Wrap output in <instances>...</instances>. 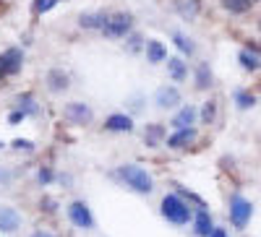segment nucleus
<instances>
[{"label": "nucleus", "instance_id": "nucleus-1", "mask_svg": "<svg viewBox=\"0 0 261 237\" xmlns=\"http://www.w3.org/2000/svg\"><path fill=\"white\" fill-rule=\"evenodd\" d=\"M107 180H113L118 188L134 193L139 198H149L157 193V177L141 162H120L107 169Z\"/></svg>", "mask_w": 261, "mask_h": 237}, {"label": "nucleus", "instance_id": "nucleus-2", "mask_svg": "<svg viewBox=\"0 0 261 237\" xmlns=\"http://www.w3.org/2000/svg\"><path fill=\"white\" fill-rule=\"evenodd\" d=\"M157 211H160L162 222H167L172 227H188L191 219H193V206L186 198H180L175 190H165L162 193Z\"/></svg>", "mask_w": 261, "mask_h": 237}, {"label": "nucleus", "instance_id": "nucleus-3", "mask_svg": "<svg viewBox=\"0 0 261 237\" xmlns=\"http://www.w3.org/2000/svg\"><path fill=\"white\" fill-rule=\"evenodd\" d=\"M63 217L76 232H94L97 229V217L92 211V203L86 198H71L63 203Z\"/></svg>", "mask_w": 261, "mask_h": 237}, {"label": "nucleus", "instance_id": "nucleus-4", "mask_svg": "<svg viewBox=\"0 0 261 237\" xmlns=\"http://www.w3.org/2000/svg\"><path fill=\"white\" fill-rule=\"evenodd\" d=\"M225 214H227V222L232 224V229L243 232L251 224V219H253V201L248 196H243L241 190H232L230 196H227Z\"/></svg>", "mask_w": 261, "mask_h": 237}, {"label": "nucleus", "instance_id": "nucleus-5", "mask_svg": "<svg viewBox=\"0 0 261 237\" xmlns=\"http://www.w3.org/2000/svg\"><path fill=\"white\" fill-rule=\"evenodd\" d=\"M60 117L68 125H73V128H84V131L97 123L94 107L86 99H68V102H63L60 104Z\"/></svg>", "mask_w": 261, "mask_h": 237}, {"label": "nucleus", "instance_id": "nucleus-6", "mask_svg": "<svg viewBox=\"0 0 261 237\" xmlns=\"http://www.w3.org/2000/svg\"><path fill=\"white\" fill-rule=\"evenodd\" d=\"M134 29H136V16L130 13V11L118 8V11H107V24H105V29L99 32V37L110 39V42H120V39H125Z\"/></svg>", "mask_w": 261, "mask_h": 237}, {"label": "nucleus", "instance_id": "nucleus-7", "mask_svg": "<svg viewBox=\"0 0 261 237\" xmlns=\"http://www.w3.org/2000/svg\"><path fill=\"white\" fill-rule=\"evenodd\" d=\"M102 128V133L107 136H134L139 131V123L136 117H130L125 110H113V112H107L99 123Z\"/></svg>", "mask_w": 261, "mask_h": 237}, {"label": "nucleus", "instance_id": "nucleus-8", "mask_svg": "<svg viewBox=\"0 0 261 237\" xmlns=\"http://www.w3.org/2000/svg\"><path fill=\"white\" fill-rule=\"evenodd\" d=\"M149 102H151V107H154V110L170 115V112H175L178 107L186 102V97H183V89H180V86H175V83H160Z\"/></svg>", "mask_w": 261, "mask_h": 237}, {"label": "nucleus", "instance_id": "nucleus-9", "mask_svg": "<svg viewBox=\"0 0 261 237\" xmlns=\"http://www.w3.org/2000/svg\"><path fill=\"white\" fill-rule=\"evenodd\" d=\"M24 66H27L24 47H18V45L6 47L3 52H0V86H3L6 81H11V78H16V76H21Z\"/></svg>", "mask_w": 261, "mask_h": 237}, {"label": "nucleus", "instance_id": "nucleus-10", "mask_svg": "<svg viewBox=\"0 0 261 237\" xmlns=\"http://www.w3.org/2000/svg\"><path fill=\"white\" fill-rule=\"evenodd\" d=\"M73 86V78L68 73V68L63 66H50L42 76V89H45L50 97H65Z\"/></svg>", "mask_w": 261, "mask_h": 237}, {"label": "nucleus", "instance_id": "nucleus-11", "mask_svg": "<svg viewBox=\"0 0 261 237\" xmlns=\"http://www.w3.org/2000/svg\"><path fill=\"white\" fill-rule=\"evenodd\" d=\"M27 224V217L24 211L13 203H6L0 201V237H13V234H21Z\"/></svg>", "mask_w": 261, "mask_h": 237}, {"label": "nucleus", "instance_id": "nucleus-12", "mask_svg": "<svg viewBox=\"0 0 261 237\" xmlns=\"http://www.w3.org/2000/svg\"><path fill=\"white\" fill-rule=\"evenodd\" d=\"M11 107L18 110V112H24L27 120H42V117H45V104H42V99L32 89L16 92L13 99H11Z\"/></svg>", "mask_w": 261, "mask_h": 237}, {"label": "nucleus", "instance_id": "nucleus-13", "mask_svg": "<svg viewBox=\"0 0 261 237\" xmlns=\"http://www.w3.org/2000/svg\"><path fill=\"white\" fill-rule=\"evenodd\" d=\"M170 133L167 123L162 120H149L139 128V136H141V146L149 149V152H157V149H165V138Z\"/></svg>", "mask_w": 261, "mask_h": 237}, {"label": "nucleus", "instance_id": "nucleus-14", "mask_svg": "<svg viewBox=\"0 0 261 237\" xmlns=\"http://www.w3.org/2000/svg\"><path fill=\"white\" fill-rule=\"evenodd\" d=\"M201 138V131H199V125H193V128H180V131H170L167 138H165V149L167 152H188V149H193L196 143H199Z\"/></svg>", "mask_w": 261, "mask_h": 237}, {"label": "nucleus", "instance_id": "nucleus-15", "mask_svg": "<svg viewBox=\"0 0 261 237\" xmlns=\"http://www.w3.org/2000/svg\"><path fill=\"white\" fill-rule=\"evenodd\" d=\"M191 83L196 92H204V94H209L217 86V76H214V68L209 60H199L191 66Z\"/></svg>", "mask_w": 261, "mask_h": 237}, {"label": "nucleus", "instance_id": "nucleus-16", "mask_svg": "<svg viewBox=\"0 0 261 237\" xmlns=\"http://www.w3.org/2000/svg\"><path fill=\"white\" fill-rule=\"evenodd\" d=\"M199 125V104L193 102H183L175 112H170L167 117V128L170 131H180V128H193Z\"/></svg>", "mask_w": 261, "mask_h": 237}, {"label": "nucleus", "instance_id": "nucleus-17", "mask_svg": "<svg viewBox=\"0 0 261 237\" xmlns=\"http://www.w3.org/2000/svg\"><path fill=\"white\" fill-rule=\"evenodd\" d=\"M170 45L175 47V55H180V57H186V60H193L196 52H199L196 39H193L188 32H183V29H172V32H170Z\"/></svg>", "mask_w": 261, "mask_h": 237}, {"label": "nucleus", "instance_id": "nucleus-18", "mask_svg": "<svg viewBox=\"0 0 261 237\" xmlns=\"http://www.w3.org/2000/svg\"><path fill=\"white\" fill-rule=\"evenodd\" d=\"M165 71H167L170 83L180 86V83H186L191 78V63L186 57H180V55H170L167 63H165Z\"/></svg>", "mask_w": 261, "mask_h": 237}, {"label": "nucleus", "instance_id": "nucleus-19", "mask_svg": "<svg viewBox=\"0 0 261 237\" xmlns=\"http://www.w3.org/2000/svg\"><path fill=\"white\" fill-rule=\"evenodd\" d=\"M107 24V11L105 8H94V11H81L79 18H76V26L81 32H102Z\"/></svg>", "mask_w": 261, "mask_h": 237}, {"label": "nucleus", "instance_id": "nucleus-20", "mask_svg": "<svg viewBox=\"0 0 261 237\" xmlns=\"http://www.w3.org/2000/svg\"><path fill=\"white\" fill-rule=\"evenodd\" d=\"M191 234L193 237H209V232L217 227V222H214V214L209 211V206L206 209H193V219H191Z\"/></svg>", "mask_w": 261, "mask_h": 237}, {"label": "nucleus", "instance_id": "nucleus-21", "mask_svg": "<svg viewBox=\"0 0 261 237\" xmlns=\"http://www.w3.org/2000/svg\"><path fill=\"white\" fill-rule=\"evenodd\" d=\"M167 57H170V52H167L165 42L157 39V37H149L146 39V47H144V60L149 63V66H165Z\"/></svg>", "mask_w": 261, "mask_h": 237}, {"label": "nucleus", "instance_id": "nucleus-22", "mask_svg": "<svg viewBox=\"0 0 261 237\" xmlns=\"http://www.w3.org/2000/svg\"><path fill=\"white\" fill-rule=\"evenodd\" d=\"M37 214L42 219H55L58 214H63V203L58 196H53V193L42 190V196L37 198Z\"/></svg>", "mask_w": 261, "mask_h": 237}, {"label": "nucleus", "instance_id": "nucleus-23", "mask_svg": "<svg viewBox=\"0 0 261 237\" xmlns=\"http://www.w3.org/2000/svg\"><path fill=\"white\" fill-rule=\"evenodd\" d=\"M217 120H220V99H217V97H206L199 104V125L212 128V125H217Z\"/></svg>", "mask_w": 261, "mask_h": 237}, {"label": "nucleus", "instance_id": "nucleus-24", "mask_svg": "<svg viewBox=\"0 0 261 237\" xmlns=\"http://www.w3.org/2000/svg\"><path fill=\"white\" fill-rule=\"evenodd\" d=\"M58 180V167L53 162H39L34 167V185L39 190H45V188H53Z\"/></svg>", "mask_w": 261, "mask_h": 237}, {"label": "nucleus", "instance_id": "nucleus-25", "mask_svg": "<svg viewBox=\"0 0 261 237\" xmlns=\"http://www.w3.org/2000/svg\"><path fill=\"white\" fill-rule=\"evenodd\" d=\"M238 66H241L243 73H258L261 71V52L241 47L238 50Z\"/></svg>", "mask_w": 261, "mask_h": 237}, {"label": "nucleus", "instance_id": "nucleus-26", "mask_svg": "<svg viewBox=\"0 0 261 237\" xmlns=\"http://www.w3.org/2000/svg\"><path fill=\"white\" fill-rule=\"evenodd\" d=\"M232 104H235V110L248 112L258 104V97H256V92L246 89V86H238V89H232Z\"/></svg>", "mask_w": 261, "mask_h": 237}, {"label": "nucleus", "instance_id": "nucleus-27", "mask_svg": "<svg viewBox=\"0 0 261 237\" xmlns=\"http://www.w3.org/2000/svg\"><path fill=\"white\" fill-rule=\"evenodd\" d=\"M146 107H149V99H146V94H144V92H134V94H128V97H125V102H123V110H125L130 117H136V120L146 112Z\"/></svg>", "mask_w": 261, "mask_h": 237}, {"label": "nucleus", "instance_id": "nucleus-28", "mask_svg": "<svg viewBox=\"0 0 261 237\" xmlns=\"http://www.w3.org/2000/svg\"><path fill=\"white\" fill-rule=\"evenodd\" d=\"M8 149L16 152V154H21V157H34L39 152V143L34 138H29V136H16V138L8 141Z\"/></svg>", "mask_w": 261, "mask_h": 237}, {"label": "nucleus", "instance_id": "nucleus-29", "mask_svg": "<svg viewBox=\"0 0 261 237\" xmlns=\"http://www.w3.org/2000/svg\"><path fill=\"white\" fill-rule=\"evenodd\" d=\"M175 11H178V16L183 18V21H196L199 18V13H201V0H175Z\"/></svg>", "mask_w": 261, "mask_h": 237}, {"label": "nucleus", "instance_id": "nucleus-30", "mask_svg": "<svg viewBox=\"0 0 261 237\" xmlns=\"http://www.w3.org/2000/svg\"><path fill=\"white\" fill-rule=\"evenodd\" d=\"M146 34L144 32H139V29H134L125 39H123V50L125 52H130V55H144V47H146Z\"/></svg>", "mask_w": 261, "mask_h": 237}, {"label": "nucleus", "instance_id": "nucleus-31", "mask_svg": "<svg viewBox=\"0 0 261 237\" xmlns=\"http://www.w3.org/2000/svg\"><path fill=\"white\" fill-rule=\"evenodd\" d=\"M256 6V0H220V8L230 16H246Z\"/></svg>", "mask_w": 261, "mask_h": 237}, {"label": "nucleus", "instance_id": "nucleus-32", "mask_svg": "<svg viewBox=\"0 0 261 237\" xmlns=\"http://www.w3.org/2000/svg\"><path fill=\"white\" fill-rule=\"evenodd\" d=\"M63 3V0H32V13L39 18V16H47L53 13L58 6Z\"/></svg>", "mask_w": 261, "mask_h": 237}, {"label": "nucleus", "instance_id": "nucleus-33", "mask_svg": "<svg viewBox=\"0 0 261 237\" xmlns=\"http://www.w3.org/2000/svg\"><path fill=\"white\" fill-rule=\"evenodd\" d=\"M55 185L60 188V190H73L76 188V175L71 169H58V180H55Z\"/></svg>", "mask_w": 261, "mask_h": 237}, {"label": "nucleus", "instance_id": "nucleus-34", "mask_svg": "<svg viewBox=\"0 0 261 237\" xmlns=\"http://www.w3.org/2000/svg\"><path fill=\"white\" fill-rule=\"evenodd\" d=\"M18 180V172L11 164H0V188H11Z\"/></svg>", "mask_w": 261, "mask_h": 237}, {"label": "nucleus", "instance_id": "nucleus-35", "mask_svg": "<svg viewBox=\"0 0 261 237\" xmlns=\"http://www.w3.org/2000/svg\"><path fill=\"white\" fill-rule=\"evenodd\" d=\"M24 123H27V115L18 112V110H13V107H8V112H6V125H8V128H18V125H24Z\"/></svg>", "mask_w": 261, "mask_h": 237}, {"label": "nucleus", "instance_id": "nucleus-36", "mask_svg": "<svg viewBox=\"0 0 261 237\" xmlns=\"http://www.w3.org/2000/svg\"><path fill=\"white\" fill-rule=\"evenodd\" d=\"M27 237H60V234L53 232V229H47V227H37V229H32Z\"/></svg>", "mask_w": 261, "mask_h": 237}, {"label": "nucleus", "instance_id": "nucleus-37", "mask_svg": "<svg viewBox=\"0 0 261 237\" xmlns=\"http://www.w3.org/2000/svg\"><path fill=\"white\" fill-rule=\"evenodd\" d=\"M209 237H230V232H227V227H220V224H217V227L209 232Z\"/></svg>", "mask_w": 261, "mask_h": 237}, {"label": "nucleus", "instance_id": "nucleus-38", "mask_svg": "<svg viewBox=\"0 0 261 237\" xmlns=\"http://www.w3.org/2000/svg\"><path fill=\"white\" fill-rule=\"evenodd\" d=\"M3 149H8V143H6V141H0V152H3Z\"/></svg>", "mask_w": 261, "mask_h": 237}, {"label": "nucleus", "instance_id": "nucleus-39", "mask_svg": "<svg viewBox=\"0 0 261 237\" xmlns=\"http://www.w3.org/2000/svg\"><path fill=\"white\" fill-rule=\"evenodd\" d=\"M258 32H261V16H258Z\"/></svg>", "mask_w": 261, "mask_h": 237}]
</instances>
